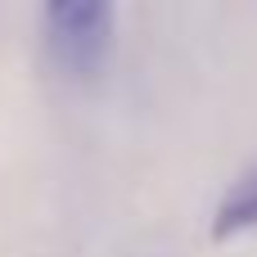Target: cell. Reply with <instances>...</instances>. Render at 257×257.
Here are the masks:
<instances>
[{
  "label": "cell",
  "mask_w": 257,
  "mask_h": 257,
  "mask_svg": "<svg viewBox=\"0 0 257 257\" xmlns=\"http://www.w3.org/2000/svg\"><path fill=\"white\" fill-rule=\"evenodd\" d=\"M113 5L104 0H59L45 5V45L54 63L72 77H95L113 50Z\"/></svg>",
  "instance_id": "cell-1"
},
{
  "label": "cell",
  "mask_w": 257,
  "mask_h": 257,
  "mask_svg": "<svg viewBox=\"0 0 257 257\" xmlns=\"http://www.w3.org/2000/svg\"><path fill=\"white\" fill-rule=\"evenodd\" d=\"M253 226H257V172H248V176H239L235 190L221 199L217 221H212V235H217V239H230V235L253 230Z\"/></svg>",
  "instance_id": "cell-2"
}]
</instances>
